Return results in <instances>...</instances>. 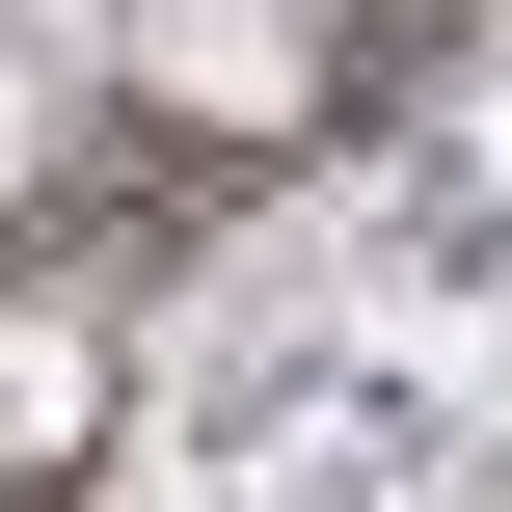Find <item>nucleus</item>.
<instances>
[{
    "label": "nucleus",
    "mask_w": 512,
    "mask_h": 512,
    "mask_svg": "<svg viewBox=\"0 0 512 512\" xmlns=\"http://www.w3.org/2000/svg\"><path fill=\"white\" fill-rule=\"evenodd\" d=\"M81 432H108V324L81 297H0V486H54Z\"/></svg>",
    "instance_id": "obj_1"
},
{
    "label": "nucleus",
    "mask_w": 512,
    "mask_h": 512,
    "mask_svg": "<svg viewBox=\"0 0 512 512\" xmlns=\"http://www.w3.org/2000/svg\"><path fill=\"white\" fill-rule=\"evenodd\" d=\"M135 54H162V108H189V135H270V108H297V27H270V0H162Z\"/></svg>",
    "instance_id": "obj_2"
},
{
    "label": "nucleus",
    "mask_w": 512,
    "mask_h": 512,
    "mask_svg": "<svg viewBox=\"0 0 512 512\" xmlns=\"http://www.w3.org/2000/svg\"><path fill=\"white\" fill-rule=\"evenodd\" d=\"M27 162H54V81H27V54H0V189H27Z\"/></svg>",
    "instance_id": "obj_3"
}]
</instances>
